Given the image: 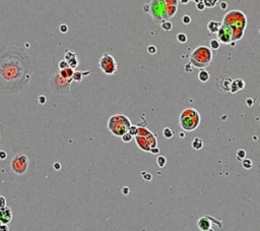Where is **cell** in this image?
Segmentation results:
<instances>
[{
    "instance_id": "obj_25",
    "label": "cell",
    "mask_w": 260,
    "mask_h": 231,
    "mask_svg": "<svg viewBox=\"0 0 260 231\" xmlns=\"http://www.w3.org/2000/svg\"><path fill=\"white\" fill-rule=\"evenodd\" d=\"M176 38H177V41H178L179 43H181V44H184V43H186L188 40L187 36H186L184 33H179Z\"/></svg>"
},
{
    "instance_id": "obj_34",
    "label": "cell",
    "mask_w": 260,
    "mask_h": 231,
    "mask_svg": "<svg viewBox=\"0 0 260 231\" xmlns=\"http://www.w3.org/2000/svg\"><path fill=\"white\" fill-rule=\"evenodd\" d=\"M147 52H149V54H151V55H154V54H155L158 52V49L154 45H149V47H147Z\"/></svg>"
},
{
    "instance_id": "obj_11",
    "label": "cell",
    "mask_w": 260,
    "mask_h": 231,
    "mask_svg": "<svg viewBox=\"0 0 260 231\" xmlns=\"http://www.w3.org/2000/svg\"><path fill=\"white\" fill-rule=\"evenodd\" d=\"M216 34H218V38L219 39L220 43H224V44L231 43L233 38V31L229 25L222 24V27L219 28V32Z\"/></svg>"
},
{
    "instance_id": "obj_43",
    "label": "cell",
    "mask_w": 260,
    "mask_h": 231,
    "mask_svg": "<svg viewBox=\"0 0 260 231\" xmlns=\"http://www.w3.org/2000/svg\"><path fill=\"white\" fill-rule=\"evenodd\" d=\"M0 231H9V228H8L7 224H1L0 225Z\"/></svg>"
},
{
    "instance_id": "obj_22",
    "label": "cell",
    "mask_w": 260,
    "mask_h": 231,
    "mask_svg": "<svg viewBox=\"0 0 260 231\" xmlns=\"http://www.w3.org/2000/svg\"><path fill=\"white\" fill-rule=\"evenodd\" d=\"M241 162H242V166L244 167V169L249 170V169L252 168L253 163H252V161H251L250 159H243Z\"/></svg>"
},
{
    "instance_id": "obj_36",
    "label": "cell",
    "mask_w": 260,
    "mask_h": 231,
    "mask_svg": "<svg viewBox=\"0 0 260 231\" xmlns=\"http://www.w3.org/2000/svg\"><path fill=\"white\" fill-rule=\"evenodd\" d=\"M59 31H60V33H62V34H66V33H67V31H68V27H67V25H65V24L60 25V27H59Z\"/></svg>"
},
{
    "instance_id": "obj_40",
    "label": "cell",
    "mask_w": 260,
    "mask_h": 231,
    "mask_svg": "<svg viewBox=\"0 0 260 231\" xmlns=\"http://www.w3.org/2000/svg\"><path fill=\"white\" fill-rule=\"evenodd\" d=\"M38 101H39V103H40L41 105H44L45 103H46V101H47V99H46V97L45 96H43V95H41L40 97L38 98Z\"/></svg>"
},
{
    "instance_id": "obj_12",
    "label": "cell",
    "mask_w": 260,
    "mask_h": 231,
    "mask_svg": "<svg viewBox=\"0 0 260 231\" xmlns=\"http://www.w3.org/2000/svg\"><path fill=\"white\" fill-rule=\"evenodd\" d=\"M12 217H14V214H12V211L10 208L4 207L2 209H0V221H1L3 224L9 223V222L12 220Z\"/></svg>"
},
{
    "instance_id": "obj_18",
    "label": "cell",
    "mask_w": 260,
    "mask_h": 231,
    "mask_svg": "<svg viewBox=\"0 0 260 231\" xmlns=\"http://www.w3.org/2000/svg\"><path fill=\"white\" fill-rule=\"evenodd\" d=\"M191 147L194 150H201L203 148V140L200 138H195L191 143Z\"/></svg>"
},
{
    "instance_id": "obj_41",
    "label": "cell",
    "mask_w": 260,
    "mask_h": 231,
    "mask_svg": "<svg viewBox=\"0 0 260 231\" xmlns=\"http://www.w3.org/2000/svg\"><path fill=\"white\" fill-rule=\"evenodd\" d=\"M167 5H177L178 3V0H165Z\"/></svg>"
},
{
    "instance_id": "obj_15",
    "label": "cell",
    "mask_w": 260,
    "mask_h": 231,
    "mask_svg": "<svg viewBox=\"0 0 260 231\" xmlns=\"http://www.w3.org/2000/svg\"><path fill=\"white\" fill-rule=\"evenodd\" d=\"M220 27H222V24L219 23V21H215V20H210L209 23L207 24V30H209L211 34L218 33Z\"/></svg>"
},
{
    "instance_id": "obj_30",
    "label": "cell",
    "mask_w": 260,
    "mask_h": 231,
    "mask_svg": "<svg viewBox=\"0 0 260 231\" xmlns=\"http://www.w3.org/2000/svg\"><path fill=\"white\" fill-rule=\"evenodd\" d=\"M67 67H70V66H69V63L67 62V60H65V59H63V60H61V61L58 63L59 70L65 69V68H67Z\"/></svg>"
},
{
    "instance_id": "obj_6",
    "label": "cell",
    "mask_w": 260,
    "mask_h": 231,
    "mask_svg": "<svg viewBox=\"0 0 260 231\" xmlns=\"http://www.w3.org/2000/svg\"><path fill=\"white\" fill-rule=\"evenodd\" d=\"M212 59V53L210 49L206 46H200L195 49L190 56V63L195 67H205L209 65Z\"/></svg>"
},
{
    "instance_id": "obj_8",
    "label": "cell",
    "mask_w": 260,
    "mask_h": 231,
    "mask_svg": "<svg viewBox=\"0 0 260 231\" xmlns=\"http://www.w3.org/2000/svg\"><path fill=\"white\" fill-rule=\"evenodd\" d=\"M149 5V14L155 24H162L168 19L167 4L165 0H151Z\"/></svg>"
},
{
    "instance_id": "obj_7",
    "label": "cell",
    "mask_w": 260,
    "mask_h": 231,
    "mask_svg": "<svg viewBox=\"0 0 260 231\" xmlns=\"http://www.w3.org/2000/svg\"><path fill=\"white\" fill-rule=\"evenodd\" d=\"M72 82H73L72 79H69V80L63 79L60 75L59 72H56L50 79L49 85L51 91L53 93L57 94V95H65V94L70 93V87Z\"/></svg>"
},
{
    "instance_id": "obj_21",
    "label": "cell",
    "mask_w": 260,
    "mask_h": 231,
    "mask_svg": "<svg viewBox=\"0 0 260 231\" xmlns=\"http://www.w3.org/2000/svg\"><path fill=\"white\" fill-rule=\"evenodd\" d=\"M209 46H210V49L218 50V49H219V47H220V42L219 40H216V39H212L209 42Z\"/></svg>"
},
{
    "instance_id": "obj_28",
    "label": "cell",
    "mask_w": 260,
    "mask_h": 231,
    "mask_svg": "<svg viewBox=\"0 0 260 231\" xmlns=\"http://www.w3.org/2000/svg\"><path fill=\"white\" fill-rule=\"evenodd\" d=\"M68 63H69V66H70L71 68H73V69H75V68L79 66V59H77V57H74V58H72V59H70V60L69 61H67Z\"/></svg>"
},
{
    "instance_id": "obj_10",
    "label": "cell",
    "mask_w": 260,
    "mask_h": 231,
    "mask_svg": "<svg viewBox=\"0 0 260 231\" xmlns=\"http://www.w3.org/2000/svg\"><path fill=\"white\" fill-rule=\"evenodd\" d=\"M233 80L228 75H220L215 80V87L219 92L223 93H228L231 92Z\"/></svg>"
},
{
    "instance_id": "obj_51",
    "label": "cell",
    "mask_w": 260,
    "mask_h": 231,
    "mask_svg": "<svg viewBox=\"0 0 260 231\" xmlns=\"http://www.w3.org/2000/svg\"><path fill=\"white\" fill-rule=\"evenodd\" d=\"M259 32H260V30H259Z\"/></svg>"
},
{
    "instance_id": "obj_50",
    "label": "cell",
    "mask_w": 260,
    "mask_h": 231,
    "mask_svg": "<svg viewBox=\"0 0 260 231\" xmlns=\"http://www.w3.org/2000/svg\"><path fill=\"white\" fill-rule=\"evenodd\" d=\"M1 224H2V222H1V221H0V225H1Z\"/></svg>"
},
{
    "instance_id": "obj_19",
    "label": "cell",
    "mask_w": 260,
    "mask_h": 231,
    "mask_svg": "<svg viewBox=\"0 0 260 231\" xmlns=\"http://www.w3.org/2000/svg\"><path fill=\"white\" fill-rule=\"evenodd\" d=\"M74 57H77V54L75 52H73V51L69 50V49L65 50V54H64V59H65V60L69 61L70 59L74 58Z\"/></svg>"
},
{
    "instance_id": "obj_46",
    "label": "cell",
    "mask_w": 260,
    "mask_h": 231,
    "mask_svg": "<svg viewBox=\"0 0 260 231\" xmlns=\"http://www.w3.org/2000/svg\"><path fill=\"white\" fill-rule=\"evenodd\" d=\"M129 191H130V190H129V187H127V186H124L123 189H122V194L124 195H129Z\"/></svg>"
},
{
    "instance_id": "obj_37",
    "label": "cell",
    "mask_w": 260,
    "mask_h": 231,
    "mask_svg": "<svg viewBox=\"0 0 260 231\" xmlns=\"http://www.w3.org/2000/svg\"><path fill=\"white\" fill-rule=\"evenodd\" d=\"M6 207V199L3 195H0V209Z\"/></svg>"
},
{
    "instance_id": "obj_13",
    "label": "cell",
    "mask_w": 260,
    "mask_h": 231,
    "mask_svg": "<svg viewBox=\"0 0 260 231\" xmlns=\"http://www.w3.org/2000/svg\"><path fill=\"white\" fill-rule=\"evenodd\" d=\"M92 74V70H86V71H82V70H74V74L72 75V80L73 82H77L80 83L82 80H84V76H88Z\"/></svg>"
},
{
    "instance_id": "obj_20",
    "label": "cell",
    "mask_w": 260,
    "mask_h": 231,
    "mask_svg": "<svg viewBox=\"0 0 260 231\" xmlns=\"http://www.w3.org/2000/svg\"><path fill=\"white\" fill-rule=\"evenodd\" d=\"M161 28L164 30L165 32H170L171 30L173 29V25H172L171 21H169V20L166 19L161 24Z\"/></svg>"
},
{
    "instance_id": "obj_16",
    "label": "cell",
    "mask_w": 260,
    "mask_h": 231,
    "mask_svg": "<svg viewBox=\"0 0 260 231\" xmlns=\"http://www.w3.org/2000/svg\"><path fill=\"white\" fill-rule=\"evenodd\" d=\"M59 74L63 79L69 80V79H72V75L74 74V69L71 67H67V68H65V69L59 70Z\"/></svg>"
},
{
    "instance_id": "obj_38",
    "label": "cell",
    "mask_w": 260,
    "mask_h": 231,
    "mask_svg": "<svg viewBox=\"0 0 260 231\" xmlns=\"http://www.w3.org/2000/svg\"><path fill=\"white\" fill-rule=\"evenodd\" d=\"M6 158H7V153L5 151H3V150H1V151H0V161L6 160Z\"/></svg>"
},
{
    "instance_id": "obj_24",
    "label": "cell",
    "mask_w": 260,
    "mask_h": 231,
    "mask_svg": "<svg viewBox=\"0 0 260 231\" xmlns=\"http://www.w3.org/2000/svg\"><path fill=\"white\" fill-rule=\"evenodd\" d=\"M163 135L166 139H172L173 135H174V131H173L171 128L169 127H166L165 129L163 130Z\"/></svg>"
},
{
    "instance_id": "obj_45",
    "label": "cell",
    "mask_w": 260,
    "mask_h": 231,
    "mask_svg": "<svg viewBox=\"0 0 260 231\" xmlns=\"http://www.w3.org/2000/svg\"><path fill=\"white\" fill-rule=\"evenodd\" d=\"M53 168L58 171V170L61 169V164H60L59 162H55V163L53 164Z\"/></svg>"
},
{
    "instance_id": "obj_48",
    "label": "cell",
    "mask_w": 260,
    "mask_h": 231,
    "mask_svg": "<svg viewBox=\"0 0 260 231\" xmlns=\"http://www.w3.org/2000/svg\"><path fill=\"white\" fill-rule=\"evenodd\" d=\"M179 1H180V3H182V4H187V3L190 1V0H179Z\"/></svg>"
},
{
    "instance_id": "obj_3",
    "label": "cell",
    "mask_w": 260,
    "mask_h": 231,
    "mask_svg": "<svg viewBox=\"0 0 260 231\" xmlns=\"http://www.w3.org/2000/svg\"><path fill=\"white\" fill-rule=\"evenodd\" d=\"M224 25H229L233 31V38L232 41L240 40L243 36L246 25L247 19L246 15L240 10H232L227 14L224 18Z\"/></svg>"
},
{
    "instance_id": "obj_9",
    "label": "cell",
    "mask_w": 260,
    "mask_h": 231,
    "mask_svg": "<svg viewBox=\"0 0 260 231\" xmlns=\"http://www.w3.org/2000/svg\"><path fill=\"white\" fill-rule=\"evenodd\" d=\"M99 67L107 75H113L117 72V62L109 53H104L99 60Z\"/></svg>"
},
{
    "instance_id": "obj_4",
    "label": "cell",
    "mask_w": 260,
    "mask_h": 231,
    "mask_svg": "<svg viewBox=\"0 0 260 231\" xmlns=\"http://www.w3.org/2000/svg\"><path fill=\"white\" fill-rule=\"evenodd\" d=\"M130 126H131V122L129 118L123 114H115L111 116L108 121V129L114 135L119 136V138L128 132Z\"/></svg>"
},
{
    "instance_id": "obj_5",
    "label": "cell",
    "mask_w": 260,
    "mask_h": 231,
    "mask_svg": "<svg viewBox=\"0 0 260 231\" xmlns=\"http://www.w3.org/2000/svg\"><path fill=\"white\" fill-rule=\"evenodd\" d=\"M200 122V116L197 110L193 108L185 109L180 115V126L185 131H192L196 129Z\"/></svg>"
},
{
    "instance_id": "obj_31",
    "label": "cell",
    "mask_w": 260,
    "mask_h": 231,
    "mask_svg": "<svg viewBox=\"0 0 260 231\" xmlns=\"http://www.w3.org/2000/svg\"><path fill=\"white\" fill-rule=\"evenodd\" d=\"M234 83L236 84L237 88L239 89V91H240V90H243V89L245 88V83H244V80H243L238 79V80H234Z\"/></svg>"
},
{
    "instance_id": "obj_23",
    "label": "cell",
    "mask_w": 260,
    "mask_h": 231,
    "mask_svg": "<svg viewBox=\"0 0 260 231\" xmlns=\"http://www.w3.org/2000/svg\"><path fill=\"white\" fill-rule=\"evenodd\" d=\"M157 163H158V166H159L160 168H164L165 166H166V164H167V159H166V157H164V156H159L158 159H157Z\"/></svg>"
},
{
    "instance_id": "obj_32",
    "label": "cell",
    "mask_w": 260,
    "mask_h": 231,
    "mask_svg": "<svg viewBox=\"0 0 260 231\" xmlns=\"http://www.w3.org/2000/svg\"><path fill=\"white\" fill-rule=\"evenodd\" d=\"M128 132L130 135H137V134H138V127L136 126V125H131L129 127V130H128Z\"/></svg>"
},
{
    "instance_id": "obj_17",
    "label": "cell",
    "mask_w": 260,
    "mask_h": 231,
    "mask_svg": "<svg viewBox=\"0 0 260 231\" xmlns=\"http://www.w3.org/2000/svg\"><path fill=\"white\" fill-rule=\"evenodd\" d=\"M198 80L201 83H206L209 80V72L205 69H200V71L198 72Z\"/></svg>"
},
{
    "instance_id": "obj_33",
    "label": "cell",
    "mask_w": 260,
    "mask_h": 231,
    "mask_svg": "<svg viewBox=\"0 0 260 231\" xmlns=\"http://www.w3.org/2000/svg\"><path fill=\"white\" fill-rule=\"evenodd\" d=\"M141 176L144 177V179L146 181H151V179H153V175L149 172H145V171L141 172Z\"/></svg>"
},
{
    "instance_id": "obj_29",
    "label": "cell",
    "mask_w": 260,
    "mask_h": 231,
    "mask_svg": "<svg viewBox=\"0 0 260 231\" xmlns=\"http://www.w3.org/2000/svg\"><path fill=\"white\" fill-rule=\"evenodd\" d=\"M132 139H133V135H130L129 132H126V134L121 136V140H122L124 143H130L132 140Z\"/></svg>"
},
{
    "instance_id": "obj_14",
    "label": "cell",
    "mask_w": 260,
    "mask_h": 231,
    "mask_svg": "<svg viewBox=\"0 0 260 231\" xmlns=\"http://www.w3.org/2000/svg\"><path fill=\"white\" fill-rule=\"evenodd\" d=\"M197 226H198V228L200 229V230L207 231V230H210L211 223H210V221L207 219V217H202V218H200V219L198 220Z\"/></svg>"
},
{
    "instance_id": "obj_1",
    "label": "cell",
    "mask_w": 260,
    "mask_h": 231,
    "mask_svg": "<svg viewBox=\"0 0 260 231\" xmlns=\"http://www.w3.org/2000/svg\"><path fill=\"white\" fill-rule=\"evenodd\" d=\"M33 62L30 55L19 47L0 49V92L16 94L31 80Z\"/></svg>"
},
{
    "instance_id": "obj_39",
    "label": "cell",
    "mask_w": 260,
    "mask_h": 231,
    "mask_svg": "<svg viewBox=\"0 0 260 231\" xmlns=\"http://www.w3.org/2000/svg\"><path fill=\"white\" fill-rule=\"evenodd\" d=\"M196 8H197L198 10L202 11V10H203V9H204V8H205V4L203 3V1L199 2V3H196Z\"/></svg>"
},
{
    "instance_id": "obj_49",
    "label": "cell",
    "mask_w": 260,
    "mask_h": 231,
    "mask_svg": "<svg viewBox=\"0 0 260 231\" xmlns=\"http://www.w3.org/2000/svg\"><path fill=\"white\" fill-rule=\"evenodd\" d=\"M179 135H180V138H182V139H183V138H184V132H180V134H179Z\"/></svg>"
},
{
    "instance_id": "obj_26",
    "label": "cell",
    "mask_w": 260,
    "mask_h": 231,
    "mask_svg": "<svg viewBox=\"0 0 260 231\" xmlns=\"http://www.w3.org/2000/svg\"><path fill=\"white\" fill-rule=\"evenodd\" d=\"M245 156H246V151L243 149H239L236 153V157L239 161H242L243 159H245Z\"/></svg>"
},
{
    "instance_id": "obj_42",
    "label": "cell",
    "mask_w": 260,
    "mask_h": 231,
    "mask_svg": "<svg viewBox=\"0 0 260 231\" xmlns=\"http://www.w3.org/2000/svg\"><path fill=\"white\" fill-rule=\"evenodd\" d=\"M246 104L248 107H252L253 104H254V100L253 99H251V98H248V99L246 100Z\"/></svg>"
},
{
    "instance_id": "obj_44",
    "label": "cell",
    "mask_w": 260,
    "mask_h": 231,
    "mask_svg": "<svg viewBox=\"0 0 260 231\" xmlns=\"http://www.w3.org/2000/svg\"><path fill=\"white\" fill-rule=\"evenodd\" d=\"M151 154H154V155H157V154H159L160 153V149L159 148H157V147H154V148H151L150 149V151H149Z\"/></svg>"
},
{
    "instance_id": "obj_27",
    "label": "cell",
    "mask_w": 260,
    "mask_h": 231,
    "mask_svg": "<svg viewBox=\"0 0 260 231\" xmlns=\"http://www.w3.org/2000/svg\"><path fill=\"white\" fill-rule=\"evenodd\" d=\"M218 2L219 0H203V3L205 4V7H209V8L214 7L218 4Z\"/></svg>"
},
{
    "instance_id": "obj_47",
    "label": "cell",
    "mask_w": 260,
    "mask_h": 231,
    "mask_svg": "<svg viewBox=\"0 0 260 231\" xmlns=\"http://www.w3.org/2000/svg\"><path fill=\"white\" fill-rule=\"evenodd\" d=\"M220 8H222V9H227L228 3L227 2H220Z\"/></svg>"
},
{
    "instance_id": "obj_2",
    "label": "cell",
    "mask_w": 260,
    "mask_h": 231,
    "mask_svg": "<svg viewBox=\"0 0 260 231\" xmlns=\"http://www.w3.org/2000/svg\"><path fill=\"white\" fill-rule=\"evenodd\" d=\"M34 170L35 156L28 148H20L19 152L14 153L6 167L9 179L20 182H25L31 178Z\"/></svg>"
},
{
    "instance_id": "obj_35",
    "label": "cell",
    "mask_w": 260,
    "mask_h": 231,
    "mask_svg": "<svg viewBox=\"0 0 260 231\" xmlns=\"http://www.w3.org/2000/svg\"><path fill=\"white\" fill-rule=\"evenodd\" d=\"M182 23L184 25H189L191 23V18H190V15H188V14L183 15V18H182Z\"/></svg>"
}]
</instances>
